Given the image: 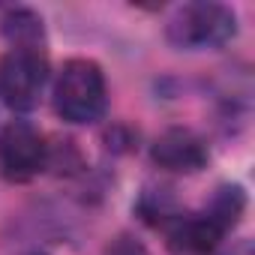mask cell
<instances>
[{
  "label": "cell",
  "mask_w": 255,
  "mask_h": 255,
  "mask_svg": "<svg viewBox=\"0 0 255 255\" xmlns=\"http://www.w3.org/2000/svg\"><path fill=\"white\" fill-rule=\"evenodd\" d=\"M33 255H42V252H33Z\"/></svg>",
  "instance_id": "11"
},
{
  "label": "cell",
  "mask_w": 255,
  "mask_h": 255,
  "mask_svg": "<svg viewBox=\"0 0 255 255\" xmlns=\"http://www.w3.org/2000/svg\"><path fill=\"white\" fill-rule=\"evenodd\" d=\"M48 165V144L36 126L15 120L0 132V174L9 183H27Z\"/></svg>",
  "instance_id": "4"
},
{
  "label": "cell",
  "mask_w": 255,
  "mask_h": 255,
  "mask_svg": "<svg viewBox=\"0 0 255 255\" xmlns=\"http://www.w3.org/2000/svg\"><path fill=\"white\" fill-rule=\"evenodd\" d=\"M102 255H147V249L132 234H117L114 240H108V246L102 249Z\"/></svg>",
  "instance_id": "10"
},
{
  "label": "cell",
  "mask_w": 255,
  "mask_h": 255,
  "mask_svg": "<svg viewBox=\"0 0 255 255\" xmlns=\"http://www.w3.org/2000/svg\"><path fill=\"white\" fill-rule=\"evenodd\" d=\"M108 87L99 63L87 57H72L63 63L54 81V111L66 123H96L105 114Z\"/></svg>",
  "instance_id": "1"
},
{
  "label": "cell",
  "mask_w": 255,
  "mask_h": 255,
  "mask_svg": "<svg viewBox=\"0 0 255 255\" xmlns=\"http://www.w3.org/2000/svg\"><path fill=\"white\" fill-rule=\"evenodd\" d=\"M48 84V57L42 48H9L0 60V99L12 111H33Z\"/></svg>",
  "instance_id": "3"
},
{
  "label": "cell",
  "mask_w": 255,
  "mask_h": 255,
  "mask_svg": "<svg viewBox=\"0 0 255 255\" xmlns=\"http://www.w3.org/2000/svg\"><path fill=\"white\" fill-rule=\"evenodd\" d=\"M225 225L219 219H213L207 210L198 213H177L168 225H165V237L171 252L177 255H210L219 240L225 237Z\"/></svg>",
  "instance_id": "6"
},
{
  "label": "cell",
  "mask_w": 255,
  "mask_h": 255,
  "mask_svg": "<svg viewBox=\"0 0 255 255\" xmlns=\"http://www.w3.org/2000/svg\"><path fill=\"white\" fill-rule=\"evenodd\" d=\"M0 30L12 48H42V18L30 9H9L0 21Z\"/></svg>",
  "instance_id": "7"
},
{
  "label": "cell",
  "mask_w": 255,
  "mask_h": 255,
  "mask_svg": "<svg viewBox=\"0 0 255 255\" xmlns=\"http://www.w3.org/2000/svg\"><path fill=\"white\" fill-rule=\"evenodd\" d=\"M150 156L159 168L165 171H174V174H195L207 165L210 159V150L204 144V138L186 126H174V129H165L153 147H150Z\"/></svg>",
  "instance_id": "5"
},
{
  "label": "cell",
  "mask_w": 255,
  "mask_h": 255,
  "mask_svg": "<svg viewBox=\"0 0 255 255\" xmlns=\"http://www.w3.org/2000/svg\"><path fill=\"white\" fill-rule=\"evenodd\" d=\"M138 210H141L144 222H150V225H162V228H165L177 213H180V210H177V204H174V198H171L165 189L144 192V198H141Z\"/></svg>",
  "instance_id": "9"
},
{
  "label": "cell",
  "mask_w": 255,
  "mask_h": 255,
  "mask_svg": "<svg viewBox=\"0 0 255 255\" xmlns=\"http://www.w3.org/2000/svg\"><path fill=\"white\" fill-rule=\"evenodd\" d=\"M243 207H246V198H243V189L240 186H222L216 189V195L210 198V204L204 207L213 219H219L228 231L240 222L243 216Z\"/></svg>",
  "instance_id": "8"
},
{
  "label": "cell",
  "mask_w": 255,
  "mask_h": 255,
  "mask_svg": "<svg viewBox=\"0 0 255 255\" xmlns=\"http://www.w3.org/2000/svg\"><path fill=\"white\" fill-rule=\"evenodd\" d=\"M237 33V15L210 0H195L174 9V15L165 24V36L174 48L180 51H204V48H219L231 42Z\"/></svg>",
  "instance_id": "2"
}]
</instances>
